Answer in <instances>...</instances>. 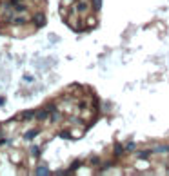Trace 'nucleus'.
I'll list each match as a JSON object with an SVG mask.
<instances>
[{
    "label": "nucleus",
    "mask_w": 169,
    "mask_h": 176,
    "mask_svg": "<svg viewBox=\"0 0 169 176\" xmlns=\"http://www.w3.org/2000/svg\"><path fill=\"white\" fill-rule=\"evenodd\" d=\"M35 116V111H26L24 114H22V118H26V120H29V118H33Z\"/></svg>",
    "instance_id": "nucleus-8"
},
{
    "label": "nucleus",
    "mask_w": 169,
    "mask_h": 176,
    "mask_svg": "<svg viewBox=\"0 0 169 176\" xmlns=\"http://www.w3.org/2000/svg\"><path fill=\"white\" fill-rule=\"evenodd\" d=\"M77 9H78V11H86V9H87V4H86V2H80Z\"/></svg>",
    "instance_id": "nucleus-12"
},
{
    "label": "nucleus",
    "mask_w": 169,
    "mask_h": 176,
    "mask_svg": "<svg viewBox=\"0 0 169 176\" xmlns=\"http://www.w3.org/2000/svg\"><path fill=\"white\" fill-rule=\"evenodd\" d=\"M31 154H33V156H38V154H40V147L38 145H33L31 147Z\"/></svg>",
    "instance_id": "nucleus-9"
},
{
    "label": "nucleus",
    "mask_w": 169,
    "mask_h": 176,
    "mask_svg": "<svg viewBox=\"0 0 169 176\" xmlns=\"http://www.w3.org/2000/svg\"><path fill=\"white\" fill-rule=\"evenodd\" d=\"M157 153H169V145H160V147H157L155 149Z\"/></svg>",
    "instance_id": "nucleus-7"
},
{
    "label": "nucleus",
    "mask_w": 169,
    "mask_h": 176,
    "mask_svg": "<svg viewBox=\"0 0 169 176\" xmlns=\"http://www.w3.org/2000/svg\"><path fill=\"white\" fill-rule=\"evenodd\" d=\"M38 133H40L38 129H31V131H28V133L24 134V140H33V138H35Z\"/></svg>",
    "instance_id": "nucleus-2"
},
{
    "label": "nucleus",
    "mask_w": 169,
    "mask_h": 176,
    "mask_svg": "<svg viewBox=\"0 0 169 176\" xmlns=\"http://www.w3.org/2000/svg\"><path fill=\"white\" fill-rule=\"evenodd\" d=\"M47 116H49V111H38L37 113V118L38 120H46Z\"/></svg>",
    "instance_id": "nucleus-4"
},
{
    "label": "nucleus",
    "mask_w": 169,
    "mask_h": 176,
    "mask_svg": "<svg viewBox=\"0 0 169 176\" xmlns=\"http://www.w3.org/2000/svg\"><path fill=\"white\" fill-rule=\"evenodd\" d=\"M15 24H26V18H15Z\"/></svg>",
    "instance_id": "nucleus-14"
},
{
    "label": "nucleus",
    "mask_w": 169,
    "mask_h": 176,
    "mask_svg": "<svg viewBox=\"0 0 169 176\" xmlns=\"http://www.w3.org/2000/svg\"><path fill=\"white\" fill-rule=\"evenodd\" d=\"M4 104H6V98H0V107H2Z\"/></svg>",
    "instance_id": "nucleus-16"
},
{
    "label": "nucleus",
    "mask_w": 169,
    "mask_h": 176,
    "mask_svg": "<svg viewBox=\"0 0 169 176\" xmlns=\"http://www.w3.org/2000/svg\"><path fill=\"white\" fill-rule=\"evenodd\" d=\"M0 136H2V131H0Z\"/></svg>",
    "instance_id": "nucleus-18"
},
{
    "label": "nucleus",
    "mask_w": 169,
    "mask_h": 176,
    "mask_svg": "<svg viewBox=\"0 0 169 176\" xmlns=\"http://www.w3.org/2000/svg\"><path fill=\"white\" fill-rule=\"evenodd\" d=\"M122 151H124V147H122V145H120V144H118L117 147H115V156H118V154H120V153H122Z\"/></svg>",
    "instance_id": "nucleus-11"
},
{
    "label": "nucleus",
    "mask_w": 169,
    "mask_h": 176,
    "mask_svg": "<svg viewBox=\"0 0 169 176\" xmlns=\"http://www.w3.org/2000/svg\"><path fill=\"white\" fill-rule=\"evenodd\" d=\"M93 8L95 11H100L102 9V0H93Z\"/></svg>",
    "instance_id": "nucleus-5"
},
{
    "label": "nucleus",
    "mask_w": 169,
    "mask_h": 176,
    "mask_svg": "<svg viewBox=\"0 0 169 176\" xmlns=\"http://www.w3.org/2000/svg\"><path fill=\"white\" fill-rule=\"evenodd\" d=\"M78 167H80V160H75V162L71 164V167H69V173L75 171V169H78Z\"/></svg>",
    "instance_id": "nucleus-10"
},
{
    "label": "nucleus",
    "mask_w": 169,
    "mask_h": 176,
    "mask_svg": "<svg viewBox=\"0 0 169 176\" xmlns=\"http://www.w3.org/2000/svg\"><path fill=\"white\" fill-rule=\"evenodd\" d=\"M18 2H20V0H11V4H13V6H17Z\"/></svg>",
    "instance_id": "nucleus-17"
},
{
    "label": "nucleus",
    "mask_w": 169,
    "mask_h": 176,
    "mask_svg": "<svg viewBox=\"0 0 169 176\" xmlns=\"http://www.w3.org/2000/svg\"><path fill=\"white\" fill-rule=\"evenodd\" d=\"M60 138H71V133L69 131H62L60 133Z\"/></svg>",
    "instance_id": "nucleus-13"
},
{
    "label": "nucleus",
    "mask_w": 169,
    "mask_h": 176,
    "mask_svg": "<svg viewBox=\"0 0 169 176\" xmlns=\"http://www.w3.org/2000/svg\"><path fill=\"white\" fill-rule=\"evenodd\" d=\"M35 174H37V176H47V174H49V169L40 165V167H37V169H35Z\"/></svg>",
    "instance_id": "nucleus-1"
},
{
    "label": "nucleus",
    "mask_w": 169,
    "mask_h": 176,
    "mask_svg": "<svg viewBox=\"0 0 169 176\" xmlns=\"http://www.w3.org/2000/svg\"><path fill=\"white\" fill-rule=\"evenodd\" d=\"M44 24H46V16L42 13H38L37 15V28H44Z\"/></svg>",
    "instance_id": "nucleus-3"
},
{
    "label": "nucleus",
    "mask_w": 169,
    "mask_h": 176,
    "mask_svg": "<svg viewBox=\"0 0 169 176\" xmlns=\"http://www.w3.org/2000/svg\"><path fill=\"white\" fill-rule=\"evenodd\" d=\"M135 147H137V145H135L133 142H129V144H127V149H129V151H135Z\"/></svg>",
    "instance_id": "nucleus-15"
},
{
    "label": "nucleus",
    "mask_w": 169,
    "mask_h": 176,
    "mask_svg": "<svg viewBox=\"0 0 169 176\" xmlns=\"http://www.w3.org/2000/svg\"><path fill=\"white\" fill-rule=\"evenodd\" d=\"M149 151H142V153H137V156L140 158V160H147V156H149Z\"/></svg>",
    "instance_id": "nucleus-6"
}]
</instances>
